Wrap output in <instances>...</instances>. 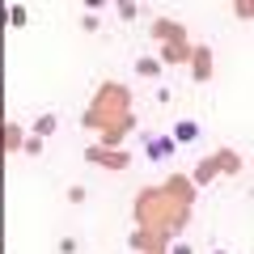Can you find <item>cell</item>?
Returning a JSON list of instances; mask_svg holds the SVG:
<instances>
[{
	"label": "cell",
	"mask_w": 254,
	"mask_h": 254,
	"mask_svg": "<svg viewBox=\"0 0 254 254\" xmlns=\"http://www.w3.org/2000/svg\"><path fill=\"white\" fill-rule=\"evenodd\" d=\"M85 161L106 165V170H127V165H131V157L119 153V148H89V153H85Z\"/></svg>",
	"instance_id": "obj_1"
},
{
	"label": "cell",
	"mask_w": 254,
	"mask_h": 254,
	"mask_svg": "<svg viewBox=\"0 0 254 254\" xmlns=\"http://www.w3.org/2000/svg\"><path fill=\"white\" fill-rule=\"evenodd\" d=\"M190 72H195V81H208L212 76V51L208 47H190Z\"/></svg>",
	"instance_id": "obj_2"
},
{
	"label": "cell",
	"mask_w": 254,
	"mask_h": 254,
	"mask_svg": "<svg viewBox=\"0 0 254 254\" xmlns=\"http://www.w3.org/2000/svg\"><path fill=\"white\" fill-rule=\"evenodd\" d=\"M144 148H148V161H165L178 144H174L170 136H144Z\"/></svg>",
	"instance_id": "obj_3"
},
{
	"label": "cell",
	"mask_w": 254,
	"mask_h": 254,
	"mask_svg": "<svg viewBox=\"0 0 254 254\" xmlns=\"http://www.w3.org/2000/svg\"><path fill=\"white\" fill-rule=\"evenodd\" d=\"M187 60H190V47L182 43V38H174V43L161 47V60L157 64H187Z\"/></svg>",
	"instance_id": "obj_4"
},
{
	"label": "cell",
	"mask_w": 254,
	"mask_h": 254,
	"mask_svg": "<svg viewBox=\"0 0 254 254\" xmlns=\"http://www.w3.org/2000/svg\"><path fill=\"white\" fill-rule=\"evenodd\" d=\"M216 170H220V161H216V153H212L208 161H199V165H195V182H199V187H208V182H212V174H216Z\"/></svg>",
	"instance_id": "obj_5"
},
{
	"label": "cell",
	"mask_w": 254,
	"mask_h": 254,
	"mask_svg": "<svg viewBox=\"0 0 254 254\" xmlns=\"http://www.w3.org/2000/svg\"><path fill=\"white\" fill-rule=\"evenodd\" d=\"M195 136H199V127H195V123H190V119H182V123L178 127H174V144H190V140H195Z\"/></svg>",
	"instance_id": "obj_6"
},
{
	"label": "cell",
	"mask_w": 254,
	"mask_h": 254,
	"mask_svg": "<svg viewBox=\"0 0 254 254\" xmlns=\"http://www.w3.org/2000/svg\"><path fill=\"white\" fill-rule=\"evenodd\" d=\"M153 34H157V38H165V43H174V38H182V26H174V21H157Z\"/></svg>",
	"instance_id": "obj_7"
},
{
	"label": "cell",
	"mask_w": 254,
	"mask_h": 254,
	"mask_svg": "<svg viewBox=\"0 0 254 254\" xmlns=\"http://www.w3.org/2000/svg\"><path fill=\"white\" fill-rule=\"evenodd\" d=\"M55 127H60V119H55V115H43V119H34V136H51Z\"/></svg>",
	"instance_id": "obj_8"
},
{
	"label": "cell",
	"mask_w": 254,
	"mask_h": 254,
	"mask_svg": "<svg viewBox=\"0 0 254 254\" xmlns=\"http://www.w3.org/2000/svg\"><path fill=\"white\" fill-rule=\"evenodd\" d=\"M136 72L140 76H157V72H161V64H157L153 55H144V60H136Z\"/></svg>",
	"instance_id": "obj_9"
},
{
	"label": "cell",
	"mask_w": 254,
	"mask_h": 254,
	"mask_svg": "<svg viewBox=\"0 0 254 254\" xmlns=\"http://www.w3.org/2000/svg\"><path fill=\"white\" fill-rule=\"evenodd\" d=\"M21 153H26V157H43V136H30V140H21Z\"/></svg>",
	"instance_id": "obj_10"
},
{
	"label": "cell",
	"mask_w": 254,
	"mask_h": 254,
	"mask_svg": "<svg viewBox=\"0 0 254 254\" xmlns=\"http://www.w3.org/2000/svg\"><path fill=\"white\" fill-rule=\"evenodd\" d=\"M21 140H26V136H21V127H4V144H9V148H21Z\"/></svg>",
	"instance_id": "obj_11"
},
{
	"label": "cell",
	"mask_w": 254,
	"mask_h": 254,
	"mask_svg": "<svg viewBox=\"0 0 254 254\" xmlns=\"http://www.w3.org/2000/svg\"><path fill=\"white\" fill-rule=\"evenodd\" d=\"M233 13H237L242 21H250V17H254V4H250V0H237V4H233Z\"/></svg>",
	"instance_id": "obj_12"
},
{
	"label": "cell",
	"mask_w": 254,
	"mask_h": 254,
	"mask_svg": "<svg viewBox=\"0 0 254 254\" xmlns=\"http://www.w3.org/2000/svg\"><path fill=\"white\" fill-rule=\"evenodd\" d=\"M9 21H13V26H26V4H13V9H9Z\"/></svg>",
	"instance_id": "obj_13"
},
{
	"label": "cell",
	"mask_w": 254,
	"mask_h": 254,
	"mask_svg": "<svg viewBox=\"0 0 254 254\" xmlns=\"http://www.w3.org/2000/svg\"><path fill=\"white\" fill-rule=\"evenodd\" d=\"M55 250H60V254H76L81 246H76V237H60V246H55Z\"/></svg>",
	"instance_id": "obj_14"
},
{
	"label": "cell",
	"mask_w": 254,
	"mask_h": 254,
	"mask_svg": "<svg viewBox=\"0 0 254 254\" xmlns=\"http://www.w3.org/2000/svg\"><path fill=\"white\" fill-rule=\"evenodd\" d=\"M119 17H123V21H136V4H131V0H123V4H119Z\"/></svg>",
	"instance_id": "obj_15"
},
{
	"label": "cell",
	"mask_w": 254,
	"mask_h": 254,
	"mask_svg": "<svg viewBox=\"0 0 254 254\" xmlns=\"http://www.w3.org/2000/svg\"><path fill=\"white\" fill-rule=\"evenodd\" d=\"M68 203H85V187H68Z\"/></svg>",
	"instance_id": "obj_16"
},
{
	"label": "cell",
	"mask_w": 254,
	"mask_h": 254,
	"mask_svg": "<svg viewBox=\"0 0 254 254\" xmlns=\"http://www.w3.org/2000/svg\"><path fill=\"white\" fill-rule=\"evenodd\" d=\"M81 30H85V34H93V30H98V17H93V13H89V17H81Z\"/></svg>",
	"instance_id": "obj_17"
},
{
	"label": "cell",
	"mask_w": 254,
	"mask_h": 254,
	"mask_svg": "<svg viewBox=\"0 0 254 254\" xmlns=\"http://www.w3.org/2000/svg\"><path fill=\"white\" fill-rule=\"evenodd\" d=\"M170 254H195V250H190V246H187V242H178V246H174V250H170Z\"/></svg>",
	"instance_id": "obj_18"
},
{
	"label": "cell",
	"mask_w": 254,
	"mask_h": 254,
	"mask_svg": "<svg viewBox=\"0 0 254 254\" xmlns=\"http://www.w3.org/2000/svg\"><path fill=\"white\" fill-rule=\"evenodd\" d=\"M9 26V9H4V4H0V30Z\"/></svg>",
	"instance_id": "obj_19"
},
{
	"label": "cell",
	"mask_w": 254,
	"mask_h": 254,
	"mask_svg": "<svg viewBox=\"0 0 254 254\" xmlns=\"http://www.w3.org/2000/svg\"><path fill=\"white\" fill-rule=\"evenodd\" d=\"M212 254H229V250H212Z\"/></svg>",
	"instance_id": "obj_20"
}]
</instances>
